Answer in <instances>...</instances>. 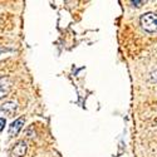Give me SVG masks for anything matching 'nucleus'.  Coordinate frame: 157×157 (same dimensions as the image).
<instances>
[{"label": "nucleus", "mask_w": 157, "mask_h": 157, "mask_svg": "<svg viewBox=\"0 0 157 157\" xmlns=\"http://www.w3.org/2000/svg\"><path fill=\"white\" fill-rule=\"evenodd\" d=\"M132 4L136 6H140V4H143V2H132Z\"/></svg>", "instance_id": "obj_8"}, {"label": "nucleus", "mask_w": 157, "mask_h": 157, "mask_svg": "<svg viewBox=\"0 0 157 157\" xmlns=\"http://www.w3.org/2000/svg\"><path fill=\"white\" fill-rule=\"evenodd\" d=\"M10 87H11V84H10L9 79H6V78H4V79H0V99H2L3 97H5L9 93Z\"/></svg>", "instance_id": "obj_3"}, {"label": "nucleus", "mask_w": 157, "mask_h": 157, "mask_svg": "<svg viewBox=\"0 0 157 157\" xmlns=\"http://www.w3.org/2000/svg\"><path fill=\"white\" fill-rule=\"evenodd\" d=\"M151 79L155 81V82H157V71H155V72L151 74Z\"/></svg>", "instance_id": "obj_7"}, {"label": "nucleus", "mask_w": 157, "mask_h": 157, "mask_svg": "<svg viewBox=\"0 0 157 157\" xmlns=\"http://www.w3.org/2000/svg\"><path fill=\"white\" fill-rule=\"evenodd\" d=\"M141 25L146 32H157V13H147L141 17Z\"/></svg>", "instance_id": "obj_1"}, {"label": "nucleus", "mask_w": 157, "mask_h": 157, "mask_svg": "<svg viewBox=\"0 0 157 157\" xmlns=\"http://www.w3.org/2000/svg\"><path fill=\"white\" fill-rule=\"evenodd\" d=\"M25 152H27V145H25V142H19L14 147V150H13V153L18 157H23L25 155Z\"/></svg>", "instance_id": "obj_4"}, {"label": "nucleus", "mask_w": 157, "mask_h": 157, "mask_svg": "<svg viewBox=\"0 0 157 157\" xmlns=\"http://www.w3.org/2000/svg\"><path fill=\"white\" fill-rule=\"evenodd\" d=\"M23 124H24V118H18L13 122L10 126H9V136L14 137L19 133V131L23 128Z\"/></svg>", "instance_id": "obj_2"}, {"label": "nucleus", "mask_w": 157, "mask_h": 157, "mask_svg": "<svg viewBox=\"0 0 157 157\" xmlns=\"http://www.w3.org/2000/svg\"><path fill=\"white\" fill-rule=\"evenodd\" d=\"M2 109L5 111V112H8L9 114H13V113L17 111V104L14 102H6L4 106L2 107Z\"/></svg>", "instance_id": "obj_5"}, {"label": "nucleus", "mask_w": 157, "mask_h": 157, "mask_svg": "<svg viewBox=\"0 0 157 157\" xmlns=\"http://www.w3.org/2000/svg\"><path fill=\"white\" fill-rule=\"evenodd\" d=\"M5 123H6L5 118H3V117H0V132H2V131H3V128H4Z\"/></svg>", "instance_id": "obj_6"}]
</instances>
